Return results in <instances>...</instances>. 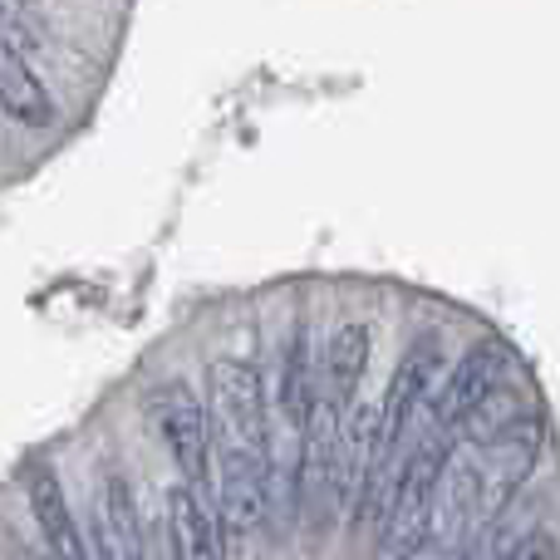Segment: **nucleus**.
Returning <instances> with one entry per match:
<instances>
[{
    "instance_id": "obj_1",
    "label": "nucleus",
    "mask_w": 560,
    "mask_h": 560,
    "mask_svg": "<svg viewBox=\"0 0 560 560\" xmlns=\"http://www.w3.org/2000/svg\"><path fill=\"white\" fill-rule=\"evenodd\" d=\"M158 428H163L167 447H173V463L183 472L187 487H197L202 497H212V428H207V408L197 404V394L183 378H167L148 394Z\"/></svg>"
},
{
    "instance_id": "obj_2",
    "label": "nucleus",
    "mask_w": 560,
    "mask_h": 560,
    "mask_svg": "<svg viewBox=\"0 0 560 560\" xmlns=\"http://www.w3.org/2000/svg\"><path fill=\"white\" fill-rule=\"evenodd\" d=\"M212 378V408L222 413L226 433L242 447H256V453H271V418H266V378L256 364L246 359H217L207 369Z\"/></svg>"
},
{
    "instance_id": "obj_3",
    "label": "nucleus",
    "mask_w": 560,
    "mask_h": 560,
    "mask_svg": "<svg viewBox=\"0 0 560 560\" xmlns=\"http://www.w3.org/2000/svg\"><path fill=\"white\" fill-rule=\"evenodd\" d=\"M217 497H222V522L232 536L261 532L266 516H271V457L242 443L226 447Z\"/></svg>"
},
{
    "instance_id": "obj_4",
    "label": "nucleus",
    "mask_w": 560,
    "mask_h": 560,
    "mask_svg": "<svg viewBox=\"0 0 560 560\" xmlns=\"http://www.w3.org/2000/svg\"><path fill=\"white\" fill-rule=\"evenodd\" d=\"M502 369H506L502 345H477V349H467V354L457 359V369L438 378L433 398H428V413H433V433L447 438L453 428H463L467 413H472V408L482 404V398L492 394L497 384H506Z\"/></svg>"
},
{
    "instance_id": "obj_5",
    "label": "nucleus",
    "mask_w": 560,
    "mask_h": 560,
    "mask_svg": "<svg viewBox=\"0 0 560 560\" xmlns=\"http://www.w3.org/2000/svg\"><path fill=\"white\" fill-rule=\"evenodd\" d=\"M492 453H487L482 467V522L487 516H497L506 502H512L516 492L526 487V477L536 472V453H541V418H526V423H516L506 438H497V443H487Z\"/></svg>"
},
{
    "instance_id": "obj_6",
    "label": "nucleus",
    "mask_w": 560,
    "mask_h": 560,
    "mask_svg": "<svg viewBox=\"0 0 560 560\" xmlns=\"http://www.w3.org/2000/svg\"><path fill=\"white\" fill-rule=\"evenodd\" d=\"M482 522V467L457 463L438 477L433 506H428V541H463Z\"/></svg>"
},
{
    "instance_id": "obj_7",
    "label": "nucleus",
    "mask_w": 560,
    "mask_h": 560,
    "mask_svg": "<svg viewBox=\"0 0 560 560\" xmlns=\"http://www.w3.org/2000/svg\"><path fill=\"white\" fill-rule=\"evenodd\" d=\"M167 541L177 546L183 560H226L222 522H217L212 497L177 482L173 492H167Z\"/></svg>"
},
{
    "instance_id": "obj_8",
    "label": "nucleus",
    "mask_w": 560,
    "mask_h": 560,
    "mask_svg": "<svg viewBox=\"0 0 560 560\" xmlns=\"http://www.w3.org/2000/svg\"><path fill=\"white\" fill-rule=\"evenodd\" d=\"M0 108L25 128H49L55 124V98H49L45 79L30 69V55L0 39Z\"/></svg>"
},
{
    "instance_id": "obj_9",
    "label": "nucleus",
    "mask_w": 560,
    "mask_h": 560,
    "mask_svg": "<svg viewBox=\"0 0 560 560\" xmlns=\"http://www.w3.org/2000/svg\"><path fill=\"white\" fill-rule=\"evenodd\" d=\"M30 512H35L39 532L49 541V556L55 560H84V536H79L74 516L65 506V487L49 467H30Z\"/></svg>"
},
{
    "instance_id": "obj_10",
    "label": "nucleus",
    "mask_w": 560,
    "mask_h": 560,
    "mask_svg": "<svg viewBox=\"0 0 560 560\" xmlns=\"http://www.w3.org/2000/svg\"><path fill=\"white\" fill-rule=\"evenodd\" d=\"M104 526L118 560H148V522L128 477H108L104 482Z\"/></svg>"
},
{
    "instance_id": "obj_11",
    "label": "nucleus",
    "mask_w": 560,
    "mask_h": 560,
    "mask_svg": "<svg viewBox=\"0 0 560 560\" xmlns=\"http://www.w3.org/2000/svg\"><path fill=\"white\" fill-rule=\"evenodd\" d=\"M315 408V359H310V335L305 325L290 335L285 359H280V413H285L290 433H300Z\"/></svg>"
},
{
    "instance_id": "obj_12",
    "label": "nucleus",
    "mask_w": 560,
    "mask_h": 560,
    "mask_svg": "<svg viewBox=\"0 0 560 560\" xmlns=\"http://www.w3.org/2000/svg\"><path fill=\"white\" fill-rule=\"evenodd\" d=\"M369 364V325H339L329 335V359H325V398H335L339 408H349L359 378Z\"/></svg>"
},
{
    "instance_id": "obj_13",
    "label": "nucleus",
    "mask_w": 560,
    "mask_h": 560,
    "mask_svg": "<svg viewBox=\"0 0 560 560\" xmlns=\"http://www.w3.org/2000/svg\"><path fill=\"white\" fill-rule=\"evenodd\" d=\"M526 418H532V408H526V398H516L512 388L506 384H497L492 394L482 398V404L472 408V413H467V423L457 428V433L463 438H472V443H497V438H506L512 433L516 423H526Z\"/></svg>"
},
{
    "instance_id": "obj_14",
    "label": "nucleus",
    "mask_w": 560,
    "mask_h": 560,
    "mask_svg": "<svg viewBox=\"0 0 560 560\" xmlns=\"http://www.w3.org/2000/svg\"><path fill=\"white\" fill-rule=\"evenodd\" d=\"M556 556H560V546L551 532H526L522 541L502 551V560H556Z\"/></svg>"
},
{
    "instance_id": "obj_15",
    "label": "nucleus",
    "mask_w": 560,
    "mask_h": 560,
    "mask_svg": "<svg viewBox=\"0 0 560 560\" xmlns=\"http://www.w3.org/2000/svg\"><path fill=\"white\" fill-rule=\"evenodd\" d=\"M84 560H118V556H114V541H108L104 512H94V522H89V536H84Z\"/></svg>"
},
{
    "instance_id": "obj_16",
    "label": "nucleus",
    "mask_w": 560,
    "mask_h": 560,
    "mask_svg": "<svg viewBox=\"0 0 560 560\" xmlns=\"http://www.w3.org/2000/svg\"><path fill=\"white\" fill-rule=\"evenodd\" d=\"M153 560H183V556H177V546L163 536V541H158V551H153Z\"/></svg>"
},
{
    "instance_id": "obj_17",
    "label": "nucleus",
    "mask_w": 560,
    "mask_h": 560,
    "mask_svg": "<svg viewBox=\"0 0 560 560\" xmlns=\"http://www.w3.org/2000/svg\"><path fill=\"white\" fill-rule=\"evenodd\" d=\"M438 560H472L467 551H447V556H438Z\"/></svg>"
}]
</instances>
